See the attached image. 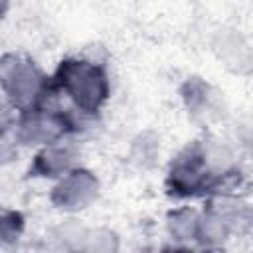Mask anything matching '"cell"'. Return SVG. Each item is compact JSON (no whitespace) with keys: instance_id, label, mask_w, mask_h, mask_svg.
<instances>
[{"instance_id":"cell-2","label":"cell","mask_w":253,"mask_h":253,"mask_svg":"<svg viewBox=\"0 0 253 253\" xmlns=\"http://www.w3.org/2000/svg\"><path fill=\"white\" fill-rule=\"evenodd\" d=\"M0 87L10 105L28 111L34 109L38 99H42L45 83L42 71L34 63L20 57H8L0 65Z\"/></svg>"},{"instance_id":"cell-5","label":"cell","mask_w":253,"mask_h":253,"mask_svg":"<svg viewBox=\"0 0 253 253\" xmlns=\"http://www.w3.org/2000/svg\"><path fill=\"white\" fill-rule=\"evenodd\" d=\"M0 126H2V125H0ZM16 142H18L16 130L10 134L6 128H0V164L6 162V160H10V156L14 154Z\"/></svg>"},{"instance_id":"cell-3","label":"cell","mask_w":253,"mask_h":253,"mask_svg":"<svg viewBox=\"0 0 253 253\" xmlns=\"http://www.w3.org/2000/svg\"><path fill=\"white\" fill-rule=\"evenodd\" d=\"M55 194L59 196L61 208H85V204L97 194V180L91 176V172L71 168L61 176L59 184L55 186Z\"/></svg>"},{"instance_id":"cell-6","label":"cell","mask_w":253,"mask_h":253,"mask_svg":"<svg viewBox=\"0 0 253 253\" xmlns=\"http://www.w3.org/2000/svg\"><path fill=\"white\" fill-rule=\"evenodd\" d=\"M6 6H8V2H6V0H0V18H2L4 12H6Z\"/></svg>"},{"instance_id":"cell-1","label":"cell","mask_w":253,"mask_h":253,"mask_svg":"<svg viewBox=\"0 0 253 253\" xmlns=\"http://www.w3.org/2000/svg\"><path fill=\"white\" fill-rule=\"evenodd\" d=\"M59 81L67 97H71V101L83 113L97 111L107 99V77L93 61H63L59 67Z\"/></svg>"},{"instance_id":"cell-4","label":"cell","mask_w":253,"mask_h":253,"mask_svg":"<svg viewBox=\"0 0 253 253\" xmlns=\"http://www.w3.org/2000/svg\"><path fill=\"white\" fill-rule=\"evenodd\" d=\"M73 150L65 144H59V140H53L45 144V148L38 156V170L43 176H63L73 168Z\"/></svg>"}]
</instances>
